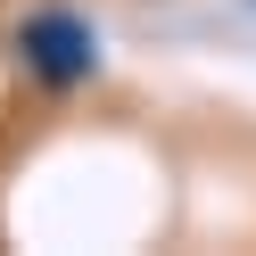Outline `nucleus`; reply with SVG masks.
Instances as JSON below:
<instances>
[{
	"instance_id": "nucleus-1",
	"label": "nucleus",
	"mask_w": 256,
	"mask_h": 256,
	"mask_svg": "<svg viewBox=\"0 0 256 256\" xmlns=\"http://www.w3.org/2000/svg\"><path fill=\"white\" fill-rule=\"evenodd\" d=\"M17 66L34 74V83L50 91H74L100 74V34H91V17H74V8H34V17L17 25Z\"/></svg>"
}]
</instances>
